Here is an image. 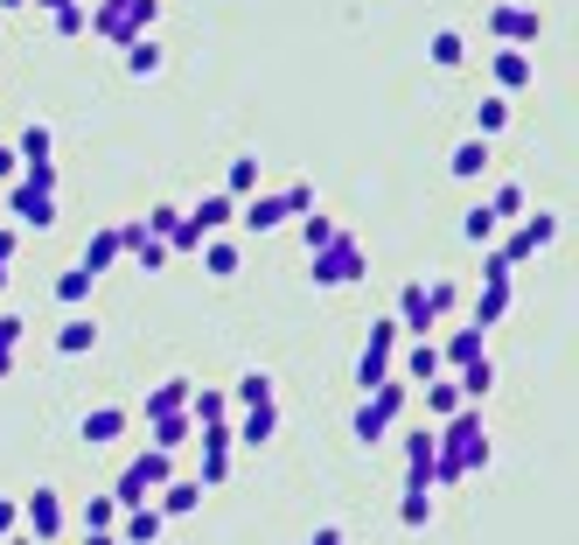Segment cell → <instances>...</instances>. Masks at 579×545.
Returning <instances> with one entry per match:
<instances>
[{
	"label": "cell",
	"instance_id": "6da1fadb",
	"mask_svg": "<svg viewBox=\"0 0 579 545\" xmlns=\"http://www.w3.org/2000/svg\"><path fill=\"white\" fill-rule=\"evenodd\" d=\"M440 476H433V490L440 482H468L475 468H489V427H481V412L475 406H454V412H440Z\"/></svg>",
	"mask_w": 579,
	"mask_h": 545
},
{
	"label": "cell",
	"instance_id": "7a4b0ae2",
	"mask_svg": "<svg viewBox=\"0 0 579 545\" xmlns=\"http://www.w3.org/2000/svg\"><path fill=\"white\" fill-rule=\"evenodd\" d=\"M307 280H315V287H363V280H371V252H363L350 231H336L321 252H307Z\"/></svg>",
	"mask_w": 579,
	"mask_h": 545
},
{
	"label": "cell",
	"instance_id": "3957f363",
	"mask_svg": "<svg viewBox=\"0 0 579 545\" xmlns=\"http://www.w3.org/2000/svg\"><path fill=\"white\" fill-rule=\"evenodd\" d=\"M154 14H161V0H99V8H91V35L112 43V49H126L133 35L154 29Z\"/></svg>",
	"mask_w": 579,
	"mask_h": 545
},
{
	"label": "cell",
	"instance_id": "277c9868",
	"mask_svg": "<svg viewBox=\"0 0 579 545\" xmlns=\"http://www.w3.org/2000/svg\"><path fill=\"white\" fill-rule=\"evenodd\" d=\"M405 399H412V385H405V378H384V385L363 391V406H356V441H363V447H377V441L398 427Z\"/></svg>",
	"mask_w": 579,
	"mask_h": 545
},
{
	"label": "cell",
	"instance_id": "5b68a950",
	"mask_svg": "<svg viewBox=\"0 0 579 545\" xmlns=\"http://www.w3.org/2000/svg\"><path fill=\"white\" fill-rule=\"evenodd\" d=\"M496 238H503V246H496V259H503V266L516 273L524 259H537V252H545L552 238H558V217H552V211H524V217H510Z\"/></svg>",
	"mask_w": 579,
	"mask_h": 545
},
{
	"label": "cell",
	"instance_id": "8992f818",
	"mask_svg": "<svg viewBox=\"0 0 579 545\" xmlns=\"http://www.w3.org/2000/svg\"><path fill=\"white\" fill-rule=\"evenodd\" d=\"M398 343H405V329L391 322V315H377L371 322V336H363V356H356V391H371V385H384L391 378V364H398Z\"/></svg>",
	"mask_w": 579,
	"mask_h": 545
},
{
	"label": "cell",
	"instance_id": "52a82bcc",
	"mask_svg": "<svg viewBox=\"0 0 579 545\" xmlns=\"http://www.w3.org/2000/svg\"><path fill=\"white\" fill-rule=\"evenodd\" d=\"M196 476H203V490H217V482L230 476V455H238V441H230V420H217V427H196Z\"/></svg>",
	"mask_w": 579,
	"mask_h": 545
},
{
	"label": "cell",
	"instance_id": "ba28073f",
	"mask_svg": "<svg viewBox=\"0 0 579 545\" xmlns=\"http://www.w3.org/2000/svg\"><path fill=\"white\" fill-rule=\"evenodd\" d=\"M8 211L22 217L29 231H49V224H56V190H49V182H29L22 168H14V190H8Z\"/></svg>",
	"mask_w": 579,
	"mask_h": 545
},
{
	"label": "cell",
	"instance_id": "9c48e42d",
	"mask_svg": "<svg viewBox=\"0 0 579 545\" xmlns=\"http://www.w3.org/2000/svg\"><path fill=\"white\" fill-rule=\"evenodd\" d=\"M510 300H516V294H510V266H503V259L489 252V259H481V294H475V322H481V329H496V322H503V315H510Z\"/></svg>",
	"mask_w": 579,
	"mask_h": 545
},
{
	"label": "cell",
	"instance_id": "30bf717a",
	"mask_svg": "<svg viewBox=\"0 0 579 545\" xmlns=\"http://www.w3.org/2000/svg\"><path fill=\"white\" fill-rule=\"evenodd\" d=\"M537 8H516V0H503V8H489V35L496 43H510V49H531L537 43Z\"/></svg>",
	"mask_w": 579,
	"mask_h": 545
},
{
	"label": "cell",
	"instance_id": "8fae6325",
	"mask_svg": "<svg viewBox=\"0 0 579 545\" xmlns=\"http://www.w3.org/2000/svg\"><path fill=\"white\" fill-rule=\"evenodd\" d=\"M22 532H29V538H64V532H70V524H64V497H56L49 482H43V490H29V503H22Z\"/></svg>",
	"mask_w": 579,
	"mask_h": 545
},
{
	"label": "cell",
	"instance_id": "7c38bea8",
	"mask_svg": "<svg viewBox=\"0 0 579 545\" xmlns=\"http://www.w3.org/2000/svg\"><path fill=\"white\" fill-rule=\"evenodd\" d=\"M238 224H245V238H265V231H286V203H280V190H252L238 203Z\"/></svg>",
	"mask_w": 579,
	"mask_h": 545
},
{
	"label": "cell",
	"instance_id": "4fadbf2b",
	"mask_svg": "<svg viewBox=\"0 0 579 545\" xmlns=\"http://www.w3.org/2000/svg\"><path fill=\"white\" fill-rule=\"evenodd\" d=\"M433 476H440V447L427 427H412L405 434V490H433Z\"/></svg>",
	"mask_w": 579,
	"mask_h": 545
},
{
	"label": "cell",
	"instance_id": "5bb4252c",
	"mask_svg": "<svg viewBox=\"0 0 579 545\" xmlns=\"http://www.w3.org/2000/svg\"><path fill=\"white\" fill-rule=\"evenodd\" d=\"M154 497H161V518H168V524H182V518L203 511V476H182V468H175V476H168Z\"/></svg>",
	"mask_w": 579,
	"mask_h": 545
},
{
	"label": "cell",
	"instance_id": "9a60e30c",
	"mask_svg": "<svg viewBox=\"0 0 579 545\" xmlns=\"http://www.w3.org/2000/svg\"><path fill=\"white\" fill-rule=\"evenodd\" d=\"M391 322H398L405 336H433V322H440V315H433V300H427V287H419V280H405V287H398Z\"/></svg>",
	"mask_w": 579,
	"mask_h": 545
},
{
	"label": "cell",
	"instance_id": "2e32d148",
	"mask_svg": "<svg viewBox=\"0 0 579 545\" xmlns=\"http://www.w3.org/2000/svg\"><path fill=\"white\" fill-rule=\"evenodd\" d=\"M238 412H245V420L230 427V441H238V447H273V434H280V399L273 406H238Z\"/></svg>",
	"mask_w": 579,
	"mask_h": 545
},
{
	"label": "cell",
	"instance_id": "e0dca14e",
	"mask_svg": "<svg viewBox=\"0 0 579 545\" xmlns=\"http://www.w3.org/2000/svg\"><path fill=\"white\" fill-rule=\"evenodd\" d=\"M112 532H120V538H133V545H154V538H161L168 532V518H161V503H133V511H120V524H112Z\"/></svg>",
	"mask_w": 579,
	"mask_h": 545
},
{
	"label": "cell",
	"instance_id": "ac0fdd59",
	"mask_svg": "<svg viewBox=\"0 0 579 545\" xmlns=\"http://www.w3.org/2000/svg\"><path fill=\"white\" fill-rule=\"evenodd\" d=\"M496 91H503V99H516V91H531V49H510V43H496Z\"/></svg>",
	"mask_w": 579,
	"mask_h": 545
},
{
	"label": "cell",
	"instance_id": "d6986e66",
	"mask_svg": "<svg viewBox=\"0 0 579 545\" xmlns=\"http://www.w3.org/2000/svg\"><path fill=\"white\" fill-rule=\"evenodd\" d=\"M196 252H203V273H209V280H230V273L245 266V246H238V238H224V231H209Z\"/></svg>",
	"mask_w": 579,
	"mask_h": 545
},
{
	"label": "cell",
	"instance_id": "ffe728a7",
	"mask_svg": "<svg viewBox=\"0 0 579 545\" xmlns=\"http://www.w3.org/2000/svg\"><path fill=\"white\" fill-rule=\"evenodd\" d=\"M126 427H133V412H126V406H99V412H84V447H112V441H126Z\"/></svg>",
	"mask_w": 579,
	"mask_h": 545
},
{
	"label": "cell",
	"instance_id": "44dd1931",
	"mask_svg": "<svg viewBox=\"0 0 579 545\" xmlns=\"http://www.w3.org/2000/svg\"><path fill=\"white\" fill-rule=\"evenodd\" d=\"M99 350V322L91 315H70L64 329H56V356H91Z\"/></svg>",
	"mask_w": 579,
	"mask_h": 545
},
{
	"label": "cell",
	"instance_id": "7402d4cb",
	"mask_svg": "<svg viewBox=\"0 0 579 545\" xmlns=\"http://www.w3.org/2000/svg\"><path fill=\"white\" fill-rule=\"evenodd\" d=\"M447 168H454V182H481V175H489V140H461L454 147V155H447Z\"/></svg>",
	"mask_w": 579,
	"mask_h": 545
},
{
	"label": "cell",
	"instance_id": "603a6c76",
	"mask_svg": "<svg viewBox=\"0 0 579 545\" xmlns=\"http://www.w3.org/2000/svg\"><path fill=\"white\" fill-rule=\"evenodd\" d=\"M475 356H489V329H481V322H468V329H461L454 343L440 350V364H447V371H461V364H475Z\"/></svg>",
	"mask_w": 579,
	"mask_h": 545
},
{
	"label": "cell",
	"instance_id": "cb8c5ba5",
	"mask_svg": "<svg viewBox=\"0 0 579 545\" xmlns=\"http://www.w3.org/2000/svg\"><path fill=\"white\" fill-rule=\"evenodd\" d=\"M440 343H427V336H412V350H405V385H427V378H440Z\"/></svg>",
	"mask_w": 579,
	"mask_h": 545
},
{
	"label": "cell",
	"instance_id": "d4e9b609",
	"mask_svg": "<svg viewBox=\"0 0 579 545\" xmlns=\"http://www.w3.org/2000/svg\"><path fill=\"white\" fill-rule=\"evenodd\" d=\"M182 406H189V378H161L140 399V420H161V412H182Z\"/></svg>",
	"mask_w": 579,
	"mask_h": 545
},
{
	"label": "cell",
	"instance_id": "484cf974",
	"mask_svg": "<svg viewBox=\"0 0 579 545\" xmlns=\"http://www.w3.org/2000/svg\"><path fill=\"white\" fill-rule=\"evenodd\" d=\"M454 385H461V399H468V406H481L496 391V364H489V356H475V364L454 371Z\"/></svg>",
	"mask_w": 579,
	"mask_h": 545
},
{
	"label": "cell",
	"instance_id": "4316f807",
	"mask_svg": "<svg viewBox=\"0 0 579 545\" xmlns=\"http://www.w3.org/2000/svg\"><path fill=\"white\" fill-rule=\"evenodd\" d=\"M189 420L196 427H217V420H230V391H217V385H189Z\"/></svg>",
	"mask_w": 579,
	"mask_h": 545
},
{
	"label": "cell",
	"instance_id": "83f0119b",
	"mask_svg": "<svg viewBox=\"0 0 579 545\" xmlns=\"http://www.w3.org/2000/svg\"><path fill=\"white\" fill-rule=\"evenodd\" d=\"M147 427H154V447H168V455H175V447H189V434H196L189 406H182V412H161V420H147Z\"/></svg>",
	"mask_w": 579,
	"mask_h": 545
},
{
	"label": "cell",
	"instance_id": "f1b7e54d",
	"mask_svg": "<svg viewBox=\"0 0 579 545\" xmlns=\"http://www.w3.org/2000/svg\"><path fill=\"white\" fill-rule=\"evenodd\" d=\"M259 182H265V175H259V155H238V161L224 168V196H230V203H245Z\"/></svg>",
	"mask_w": 579,
	"mask_h": 545
},
{
	"label": "cell",
	"instance_id": "f546056e",
	"mask_svg": "<svg viewBox=\"0 0 579 545\" xmlns=\"http://www.w3.org/2000/svg\"><path fill=\"white\" fill-rule=\"evenodd\" d=\"M496 231H503V217H496L489 203H468V217H461V238H468V246H496Z\"/></svg>",
	"mask_w": 579,
	"mask_h": 545
},
{
	"label": "cell",
	"instance_id": "4dcf8cb0",
	"mask_svg": "<svg viewBox=\"0 0 579 545\" xmlns=\"http://www.w3.org/2000/svg\"><path fill=\"white\" fill-rule=\"evenodd\" d=\"M280 399V385H273V371H245L238 391H230V406H273Z\"/></svg>",
	"mask_w": 579,
	"mask_h": 545
},
{
	"label": "cell",
	"instance_id": "1f68e13d",
	"mask_svg": "<svg viewBox=\"0 0 579 545\" xmlns=\"http://www.w3.org/2000/svg\"><path fill=\"white\" fill-rule=\"evenodd\" d=\"M126 70H133V78H154V70H161V43H154V29L126 43Z\"/></svg>",
	"mask_w": 579,
	"mask_h": 545
},
{
	"label": "cell",
	"instance_id": "d6a6232c",
	"mask_svg": "<svg viewBox=\"0 0 579 545\" xmlns=\"http://www.w3.org/2000/svg\"><path fill=\"white\" fill-rule=\"evenodd\" d=\"M91 287H99V273H84V266L56 273V300H64V308H84V300H91Z\"/></svg>",
	"mask_w": 579,
	"mask_h": 545
},
{
	"label": "cell",
	"instance_id": "836d02e7",
	"mask_svg": "<svg viewBox=\"0 0 579 545\" xmlns=\"http://www.w3.org/2000/svg\"><path fill=\"white\" fill-rule=\"evenodd\" d=\"M120 231H91V246H84V273H105V266H120Z\"/></svg>",
	"mask_w": 579,
	"mask_h": 545
},
{
	"label": "cell",
	"instance_id": "e575fe53",
	"mask_svg": "<svg viewBox=\"0 0 579 545\" xmlns=\"http://www.w3.org/2000/svg\"><path fill=\"white\" fill-rule=\"evenodd\" d=\"M398 524H405V532H427V524H433V490H405L398 497Z\"/></svg>",
	"mask_w": 579,
	"mask_h": 545
},
{
	"label": "cell",
	"instance_id": "d590c367",
	"mask_svg": "<svg viewBox=\"0 0 579 545\" xmlns=\"http://www.w3.org/2000/svg\"><path fill=\"white\" fill-rule=\"evenodd\" d=\"M189 217H196L203 231H224V224H238V203H230V196L217 190V196H203V203H196V211H189Z\"/></svg>",
	"mask_w": 579,
	"mask_h": 545
},
{
	"label": "cell",
	"instance_id": "8d00e7d4",
	"mask_svg": "<svg viewBox=\"0 0 579 545\" xmlns=\"http://www.w3.org/2000/svg\"><path fill=\"white\" fill-rule=\"evenodd\" d=\"M503 126H510V99H503V91H489V99L475 105V134L489 140V134H503Z\"/></svg>",
	"mask_w": 579,
	"mask_h": 545
},
{
	"label": "cell",
	"instance_id": "74e56055",
	"mask_svg": "<svg viewBox=\"0 0 579 545\" xmlns=\"http://www.w3.org/2000/svg\"><path fill=\"white\" fill-rule=\"evenodd\" d=\"M133 468H140L147 490H161V482L175 476V455H168V447H147V455H133Z\"/></svg>",
	"mask_w": 579,
	"mask_h": 545
},
{
	"label": "cell",
	"instance_id": "f35d334b",
	"mask_svg": "<svg viewBox=\"0 0 579 545\" xmlns=\"http://www.w3.org/2000/svg\"><path fill=\"white\" fill-rule=\"evenodd\" d=\"M147 497H154V490H147V482H140V468L126 462L120 476H112V503H120V511H133V503H147Z\"/></svg>",
	"mask_w": 579,
	"mask_h": 545
},
{
	"label": "cell",
	"instance_id": "ab89813d",
	"mask_svg": "<svg viewBox=\"0 0 579 545\" xmlns=\"http://www.w3.org/2000/svg\"><path fill=\"white\" fill-rule=\"evenodd\" d=\"M112 524H120V503H112V490H105V497L84 503V538H105Z\"/></svg>",
	"mask_w": 579,
	"mask_h": 545
},
{
	"label": "cell",
	"instance_id": "60d3db41",
	"mask_svg": "<svg viewBox=\"0 0 579 545\" xmlns=\"http://www.w3.org/2000/svg\"><path fill=\"white\" fill-rule=\"evenodd\" d=\"M49 29L64 35V43H77V35L91 29V8H77V0H64V8H49Z\"/></svg>",
	"mask_w": 579,
	"mask_h": 545
},
{
	"label": "cell",
	"instance_id": "b9f144b4",
	"mask_svg": "<svg viewBox=\"0 0 579 545\" xmlns=\"http://www.w3.org/2000/svg\"><path fill=\"white\" fill-rule=\"evenodd\" d=\"M22 336H29V322H22V315H0V378H8V371H14V350H22Z\"/></svg>",
	"mask_w": 579,
	"mask_h": 545
},
{
	"label": "cell",
	"instance_id": "7bdbcfd3",
	"mask_svg": "<svg viewBox=\"0 0 579 545\" xmlns=\"http://www.w3.org/2000/svg\"><path fill=\"white\" fill-rule=\"evenodd\" d=\"M294 224H300V246H307V252H321L328 238L342 231V224H336V217H321V211H307V217H294Z\"/></svg>",
	"mask_w": 579,
	"mask_h": 545
},
{
	"label": "cell",
	"instance_id": "ee69618b",
	"mask_svg": "<svg viewBox=\"0 0 579 545\" xmlns=\"http://www.w3.org/2000/svg\"><path fill=\"white\" fill-rule=\"evenodd\" d=\"M427 56H433V64H440V70H454V64H461V56H468V43H461V29H440V35H433V43H427Z\"/></svg>",
	"mask_w": 579,
	"mask_h": 545
},
{
	"label": "cell",
	"instance_id": "f6af8a7d",
	"mask_svg": "<svg viewBox=\"0 0 579 545\" xmlns=\"http://www.w3.org/2000/svg\"><path fill=\"white\" fill-rule=\"evenodd\" d=\"M489 211L503 217V224H510V217H524V182H496V190H489Z\"/></svg>",
	"mask_w": 579,
	"mask_h": 545
},
{
	"label": "cell",
	"instance_id": "bcb514c9",
	"mask_svg": "<svg viewBox=\"0 0 579 545\" xmlns=\"http://www.w3.org/2000/svg\"><path fill=\"white\" fill-rule=\"evenodd\" d=\"M14 161H49V126H22L14 134Z\"/></svg>",
	"mask_w": 579,
	"mask_h": 545
},
{
	"label": "cell",
	"instance_id": "7dc6e473",
	"mask_svg": "<svg viewBox=\"0 0 579 545\" xmlns=\"http://www.w3.org/2000/svg\"><path fill=\"white\" fill-rule=\"evenodd\" d=\"M203 238H209V231H203L196 217H175V231H168V252H196Z\"/></svg>",
	"mask_w": 579,
	"mask_h": 545
},
{
	"label": "cell",
	"instance_id": "c3c4849f",
	"mask_svg": "<svg viewBox=\"0 0 579 545\" xmlns=\"http://www.w3.org/2000/svg\"><path fill=\"white\" fill-rule=\"evenodd\" d=\"M280 203H286V217H307V211H315V182H286Z\"/></svg>",
	"mask_w": 579,
	"mask_h": 545
},
{
	"label": "cell",
	"instance_id": "681fc988",
	"mask_svg": "<svg viewBox=\"0 0 579 545\" xmlns=\"http://www.w3.org/2000/svg\"><path fill=\"white\" fill-rule=\"evenodd\" d=\"M427 300H433V315H454L461 308V287H454V280H427Z\"/></svg>",
	"mask_w": 579,
	"mask_h": 545
},
{
	"label": "cell",
	"instance_id": "f907efd6",
	"mask_svg": "<svg viewBox=\"0 0 579 545\" xmlns=\"http://www.w3.org/2000/svg\"><path fill=\"white\" fill-rule=\"evenodd\" d=\"M175 217H182V211H175V203H154V211H147L140 224H147V231H154V238H168V231H175Z\"/></svg>",
	"mask_w": 579,
	"mask_h": 545
},
{
	"label": "cell",
	"instance_id": "816d5d0a",
	"mask_svg": "<svg viewBox=\"0 0 579 545\" xmlns=\"http://www.w3.org/2000/svg\"><path fill=\"white\" fill-rule=\"evenodd\" d=\"M14 532H22V503L0 497V538H14Z\"/></svg>",
	"mask_w": 579,
	"mask_h": 545
},
{
	"label": "cell",
	"instance_id": "f5cc1de1",
	"mask_svg": "<svg viewBox=\"0 0 579 545\" xmlns=\"http://www.w3.org/2000/svg\"><path fill=\"white\" fill-rule=\"evenodd\" d=\"M14 168H22V161H14V147L0 140V182H14Z\"/></svg>",
	"mask_w": 579,
	"mask_h": 545
},
{
	"label": "cell",
	"instance_id": "db71d44e",
	"mask_svg": "<svg viewBox=\"0 0 579 545\" xmlns=\"http://www.w3.org/2000/svg\"><path fill=\"white\" fill-rule=\"evenodd\" d=\"M14 252H22V238H14V231H0V259H8V266H14Z\"/></svg>",
	"mask_w": 579,
	"mask_h": 545
},
{
	"label": "cell",
	"instance_id": "11a10c76",
	"mask_svg": "<svg viewBox=\"0 0 579 545\" xmlns=\"http://www.w3.org/2000/svg\"><path fill=\"white\" fill-rule=\"evenodd\" d=\"M29 8H43V14H49V8H64V0H29Z\"/></svg>",
	"mask_w": 579,
	"mask_h": 545
},
{
	"label": "cell",
	"instance_id": "9f6ffc18",
	"mask_svg": "<svg viewBox=\"0 0 579 545\" xmlns=\"http://www.w3.org/2000/svg\"><path fill=\"white\" fill-rule=\"evenodd\" d=\"M14 8H29V0H0V14H14Z\"/></svg>",
	"mask_w": 579,
	"mask_h": 545
},
{
	"label": "cell",
	"instance_id": "6f0895ef",
	"mask_svg": "<svg viewBox=\"0 0 579 545\" xmlns=\"http://www.w3.org/2000/svg\"><path fill=\"white\" fill-rule=\"evenodd\" d=\"M0 294H8V259H0Z\"/></svg>",
	"mask_w": 579,
	"mask_h": 545
}]
</instances>
